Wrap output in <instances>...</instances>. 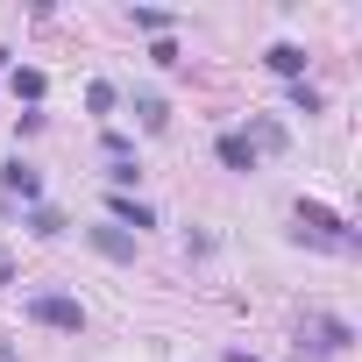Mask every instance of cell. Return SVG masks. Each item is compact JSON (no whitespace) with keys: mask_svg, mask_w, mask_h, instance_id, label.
<instances>
[{"mask_svg":"<svg viewBox=\"0 0 362 362\" xmlns=\"http://www.w3.org/2000/svg\"><path fill=\"white\" fill-rule=\"evenodd\" d=\"M15 93L22 100H43V71H15Z\"/></svg>","mask_w":362,"mask_h":362,"instance_id":"obj_14","label":"cell"},{"mask_svg":"<svg viewBox=\"0 0 362 362\" xmlns=\"http://www.w3.org/2000/svg\"><path fill=\"white\" fill-rule=\"evenodd\" d=\"M86 107H93V114H107V107H114V86H107V78H93V86H86Z\"/></svg>","mask_w":362,"mask_h":362,"instance_id":"obj_12","label":"cell"},{"mask_svg":"<svg viewBox=\"0 0 362 362\" xmlns=\"http://www.w3.org/2000/svg\"><path fill=\"white\" fill-rule=\"evenodd\" d=\"M135 114H142V128H149V135H156V128H170V107H163V100H135Z\"/></svg>","mask_w":362,"mask_h":362,"instance_id":"obj_9","label":"cell"},{"mask_svg":"<svg viewBox=\"0 0 362 362\" xmlns=\"http://www.w3.org/2000/svg\"><path fill=\"white\" fill-rule=\"evenodd\" d=\"M86 242L100 256H114V263H135V235H121V228H86Z\"/></svg>","mask_w":362,"mask_h":362,"instance_id":"obj_4","label":"cell"},{"mask_svg":"<svg viewBox=\"0 0 362 362\" xmlns=\"http://www.w3.org/2000/svg\"><path fill=\"white\" fill-rule=\"evenodd\" d=\"M228 362H256V355H242V348H235V355H228Z\"/></svg>","mask_w":362,"mask_h":362,"instance_id":"obj_17","label":"cell"},{"mask_svg":"<svg viewBox=\"0 0 362 362\" xmlns=\"http://www.w3.org/2000/svg\"><path fill=\"white\" fill-rule=\"evenodd\" d=\"M114 221H121V228H156V214H149L142 199H128V192H114Z\"/></svg>","mask_w":362,"mask_h":362,"instance_id":"obj_7","label":"cell"},{"mask_svg":"<svg viewBox=\"0 0 362 362\" xmlns=\"http://www.w3.org/2000/svg\"><path fill=\"white\" fill-rule=\"evenodd\" d=\"M291 107H298V114H320V93H313V86L298 78V86H291Z\"/></svg>","mask_w":362,"mask_h":362,"instance_id":"obj_15","label":"cell"},{"mask_svg":"<svg viewBox=\"0 0 362 362\" xmlns=\"http://www.w3.org/2000/svg\"><path fill=\"white\" fill-rule=\"evenodd\" d=\"M348 341H355V334H348V327H341V320H327V313H320V320H305V327H298V348H305V355H341V348H348Z\"/></svg>","mask_w":362,"mask_h":362,"instance_id":"obj_3","label":"cell"},{"mask_svg":"<svg viewBox=\"0 0 362 362\" xmlns=\"http://www.w3.org/2000/svg\"><path fill=\"white\" fill-rule=\"evenodd\" d=\"M0 284H15V256L8 249H0Z\"/></svg>","mask_w":362,"mask_h":362,"instance_id":"obj_16","label":"cell"},{"mask_svg":"<svg viewBox=\"0 0 362 362\" xmlns=\"http://www.w3.org/2000/svg\"><path fill=\"white\" fill-rule=\"evenodd\" d=\"M29 228H36V235H64V214H50V206H36V214H29Z\"/></svg>","mask_w":362,"mask_h":362,"instance_id":"obj_13","label":"cell"},{"mask_svg":"<svg viewBox=\"0 0 362 362\" xmlns=\"http://www.w3.org/2000/svg\"><path fill=\"white\" fill-rule=\"evenodd\" d=\"M298 228V242H313V249H355V235H348V221L334 214V206H320V199H298V214H291Z\"/></svg>","mask_w":362,"mask_h":362,"instance_id":"obj_1","label":"cell"},{"mask_svg":"<svg viewBox=\"0 0 362 362\" xmlns=\"http://www.w3.org/2000/svg\"><path fill=\"white\" fill-rule=\"evenodd\" d=\"M221 163H228V170H256V149H249V135H221Z\"/></svg>","mask_w":362,"mask_h":362,"instance_id":"obj_6","label":"cell"},{"mask_svg":"<svg viewBox=\"0 0 362 362\" xmlns=\"http://www.w3.org/2000/svg\"><path fill=\"white\" fill-rule=\"evenodd\" d=\"M263 64H270V71H277V78H291V86H298V78H305V50H298V43H277V50H270V57H263Z\"/></svg>","mask_w":362,"mask_h":362,"instance_id":"obj_5","label":"cell"},{"mask_svg":"<svg viewBox=\"0 0 362 362\" xmlns=\"http://www.w3.org/2000/svg\"><path fill=\"white\" fill-rule=\"evenodd\" d=\"M29 320H43V327H57V334H78V327H86V305L64 298V291H36V298H29Z\"/></svg>","mask_w":362,"mask_h":362,"instance_id":"obj_2","label":"cell"},{"mask_svg":"<svg viewBox=\"0 0 362 362\" xmlns=\"http://www.w3.org/2000/svg\"><path fill=\"white\" fill-rule=\"evenodd\" d=\"M135 29H149V36H170V15H163V8H135Z\"/></svg>","mask_w":362,"mask_h":362,"instance_id":"obj_10","label":"cell"},{"mask_svg":"<svg viewBox=\"0 0 362 362\" xmlns=\"http://www.w3.org/2000/svg\"><path fill=\"white\" fill-rule=\"evenodd\" d=\"M0 185H8V192H22V199H36V192H43V177H36L29 163H8V170H0Z\"/></svg>","mask_w":362,"mask_h":362,"instance_id":"obj_8","label":"cell"},{"mask_svg":"<svg viewBox=\"0 0 362 362\" xmlns=\"http://www.w3.org/2000/svg\"><path fill=\"white\" fill-rule=\"evenodd\" d=\"M249 149H284V128H277V121H256V135H249Z\"/></svg>","mask_w":362,"mask_h":362,"instance_id":"obj_11","label":"cell"}]
</instances>
